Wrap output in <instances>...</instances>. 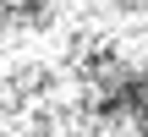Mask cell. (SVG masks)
I'll use <instances>...</instances> for the list:
<instances>
[{"mask_svg": "<svg viewBox=\"0 0 148 137\" xmlns=\"http://www.w3.org/2000/svg\"><path fill=\"white\" fill-rule=\"evenodd\" d=\"M0 137H148V0H0Z\"/></svg>", "mask_w": 148, "mask_h": 137, "instance_id": "cell-1", "label": "cell"}]
</instances>
